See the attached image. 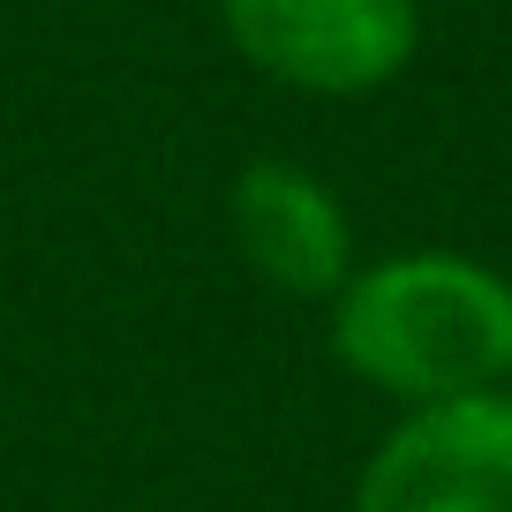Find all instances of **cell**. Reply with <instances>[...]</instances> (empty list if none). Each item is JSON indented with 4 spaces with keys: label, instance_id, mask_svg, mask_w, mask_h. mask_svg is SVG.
I'll return each instance as SVG.
<instances>
[{
    "label": "cell",
    "instance_id": "1",
    "mask_svg": "<svg viewBox=\"0 0 512 512\" xmlns=\"http://www.w3.org/2000/svg\"><path fill=\"white\" fill-rule=\"evenodd\" d=\"M332 354L407 407L497 392L512 377V279L452 249H407L347 272Z\"/></svg>",
    "mask_w": 512,
    "mask_h": 512
},
{
    "label": "cell",
    "instance_id": "2",
    "mask_svg": "<svg viewBox=\"0 0 512 512\" xmlns=\"http://www.w3.org/2000/svg\"><path fill=\"white\" fill-rule=\"evenodd\" d=\"M219 23L249 68L317 98L384 91L422 46L415 0H219Z\"/></svg>",
    "mask_w": 512,
    "mask_h": 512
},
{
    "label": "cell",
    "instance_id": "3",
    "mask_svg": "<svg viewBox=\"0 0 512 512\" xmlns=\"http://www.w3.org/2000/svg\"><path fill=\"white\" fill-rule=\"evenodd\" d=\"M354 512H512V392L407 407L362 460Z\"/></svg>",
    "mask_w": 512,
    "mask_h": 512
},
{
    "label": "cell",
    "instance_id": "4",
    "mask_svg": "<svg viewBox=\"0 0 512 512\" xmlns=\"http://www.w3.org/2000/svg\"><path fill=\"white\" fill-rule=\"evenodd\" d=\"M234 249L272 294L294 302H332L354 272V226L347 204L294 159H249L226 189Z\"/></svg>",
    "mask_w": 512,
    "mask_h": 512
}]
</instances>
